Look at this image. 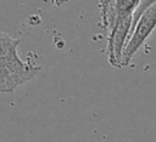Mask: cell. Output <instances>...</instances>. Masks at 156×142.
<instances>
[{"label": "cell", "instance_id": "cell-3", "mask_svg": "<svg viewBox=\"0 0 156 142\" xmlns=\"http://www.w3.org/2000/svg\"><path fill=\"white\" fill-rule=\"evenodd\" d=\"M155 28H156V4L146 8L138 19V22L135 23L132 34L129 36V40L122 53L121 68L129 66L133 56L145 44L146 39L151 35Z\"/></svg>", "mask_w": 156, "mask_h": 142}, {"label": "cell", "instance_id": "cell-4", "mask_svg": "<svg viewBox=\"0 0 156 142\" xmlns=\"http://www.w3.org/2000/svg\"><path fill=\"white\" fill-rule=\"evenodd\" d=\"M113 4L115 0H99L98 7L101 18V27L107 32L113 19Z\"/></svg>", "mask_w": 156, "mask_h": 142}, {"label": "cell", "instance_id": "cell-5", "mask_svg": "<svg viewBox=\"0 0 156 142\" xmlns=\"http://www.w3.org/2000/svg\"><path fill=\"white\" fill-rule=\"evenodd\" d=\"M155 4H156V0H140V5H139V7H138V10H136V12H135L134 19H133V27H132V30H133L135 23L138 22V19L140 18V16L144 13V11H145L146 8H149L150 6L155 5Z\"/></svg>", "mask_w": 156, "mask_h": 142}, {"label": "cell", "instance_id": "cell-2", "mask_svg": "<svg viewBox=\"0 0 156 142\" xmlns=\"http://www.w3.org/2000/svg\"><path fill=\"white\" fill-rule=\"evenodd\" d=\"M41 67L20 58H0V93H12L17 87L30 81Z\"/></svg>", "mask_w": 156, "mask_h": 142}, {"label": "cell", "instance_id": "cell-1", "mask_svg": "<svg viewBox=\"0 0 156 142\" xmlns=\"http://www.w3.org/2000/svg\"><path fill=\"white\" fill-rule=\"evenodd\" d=\"M140 0H115L113 19L107 30V59L112 67L121 68L122 53L132 34L133 19Z\"/></svg>", "mask_w": 156, "mask_h": 142}]
</instances>
